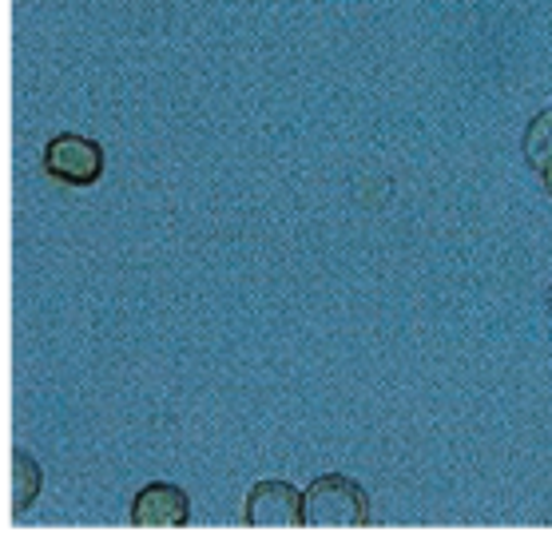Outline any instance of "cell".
I'll return each instance as SVG.
<instances>
[{
    "instance_id": "cell-1",
    "label": "cell",
    "mask_w": 552,
    "mask_h": 556,
    "mask_svg": "<svg viewBox=\"0 0 552 556\" xmlns=\"http://www.w3.org/2000/svg\"><path fill=\"white\" fill-rule=\"evenodd\" d=\"M306 501V525L311 529H366L369 517V497L362 493L354 477L346 473H323L314 477L311 485L302 489Z\"/></svg>"
},
{
    "instance_id": "cell-2",
    "label": "cell",
    "mask_w": 552,
    "mask_h": 556,
    "mask_svg": "<svg viewBox=\"0 0 552 556\" xmlns=\"http://www.w3.org/2000/svg\"><path fill=\"white\" fill-rule=\"evenodd\" d=\"M45 175L64 187H92L104 175V148L92 136L80 131H60L45 143Z\"/></svg>"
},
{
    "instance_id": "cell-3",
    "label": "cell",
    "mask_w": 552,
    "mask_h": 556,
    "mask_svg": "<svg viewBox=\"0 0 552 556\" xmlns=\"http://www.w3.org/2000/svg\"><path fill=\"white\" fill-rule=\"evenodd\" d=\"M242 521L251 529H302L306 525V501L290 481H259V485L247 493V505H242Z\"/></svg>"
},
{
    "instance_id": "cell-4",
    "label": "cell",
    "mask_w": 552,
    "mask_h": 556,
    "mask_svg": "<svg viewBox=\"0 0 552 556\" xmlns=\"http://www.w3.org/2000/svg\"><path fill=\"white\" fill-rule=\"evenodd\" d=\"M131 525L136 529H184L191 525V497L179 485L151 481L131 497Z\"/></svg>"
},
{
    "instance_id": "cell-5",
    "label": "cell",
    "mask_w": 552,
    "mask_h": 556,
    "mask_svg": "<svg viewBox=\"0 0 552 556\" xmlns=\"http://www.w3.org/2000/svg\"><path fill=\"white\" fill-rule=\"evenodd\" d=\"M520 151H525L529 167L537 172L541 187L552 195V108H544V112H537L529 119L525 139H520Z\"/></svg>"
},
{
    "instance_id": "cell-6",
    "label": "cell",
    "mask_w": 552,
    "mask_h": 556,
    "mask_svg": "<svg viewBox=\"0 0 552 556\" xmlns=\"http://www.w3.org/2000/svg\"><path fill=\"white\" fill-rule=\"evenodd\" d=\"M40 485H45L40 465H36L24 450L12 453V509L16 513L28 509V505L36 501V493H40Z\"/></svg>"
},
{
    "instance_id": "cell-7",
    "label": "cell",
    "mask_w": 552,
    "mask_h": 556,
    "mask_svg": "<svg viewBox=\"0 0 552 556\" xmlns=\"http://www.w3.org/2000/svg\"><path fill=\"white\" fill-rule=\"evenodd\" d=\"M549 306H552V290H549Z\"/></svg>"
}]
</instances>
